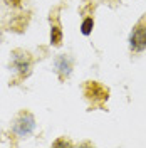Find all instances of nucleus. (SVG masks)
Segmentation results:
<instances>
[{
  "instance_id": "obj_1",
  "label": "nucleus",
  "mask_w": 146,
  "mask_h": 148,
  "mask_svg": "<svg viewBox=\"0 0 146 148\" xmlns=\"http://www.w3.org/2000/svg\"><path fill=\"white\" fill-rule=\"evenodd\" d=\"M35 128V120L30 113H20L14 125H12V131L17 135L18 138H24V136H29Z\"/></svg>"
},
{
  "instance_id": "obj_2",
  "label": "nucleus",
  "mask_w": 146,
  "mask_h": 148,
  "mask_svg": "<svg viewBox=\"0 0 146 148\" xmlns=\"http://www.w3.org/2000/svg\"><path fill=\"white\" fill-rule=\"evenodd\" d=\"M129 47L134 52H141L146 49V25L138 24L129 34Z\"/></svg>"
},
{
  "instance_id": "obj_3",
  "label": "nucleus",
  "mask_w": 146,
  "mask_h": 148,
  "mask_svg": "<svg viewBox=\"0 0 146 148\" xmlns=\"http://www.w3.org/2000/svg\"><path fill=\"white\" fill-rule=\"evenodd\" d=\"M30 56L25 51H15L12 54V67L17 71L20 76H27L30 71Z\"/></svg>"
},
{
  "instance_id": "obj_4",
  "label": "nucleus",
  "mask_w": 146,
  "mask_h": 148,
  "mask_svg": "<svg viewBox=\"0 0 146 148\" xmlns=\"http://www.w3.org/2000/svg\"><path fill=\"white\" fill-rule=\"evenodd\" d=\"M84 94L89 98V99H101V101H106L108 99V89L102 88L99 83H94V81H89L84 88Z\"/></svg>"
},
{
  "instance_id": "obj_5",
  "label": "nucleus",
  "mask_w": 146,
  "mask_h": 148,
  "mask_svg": "<svg viewBox=\"0 0 146 148\" xmlns=\"http://www.w3.org/2000/svg\"><path fill=\"white\" fill-rule=\"evenodd\" d=\"M55 71H57V74H59V77L64 81L65 77H69L71 76V73H72V59L69 57V56H59L57 59H55Z\"/></svg>"
},
{
  "instance_id": "obj_6",
  "label": "nucleus",
  "mask_w": 146,
  "mask_h": 148,
  "mask_svg": "<svg viewBox=\"0 0 146 148\" xmlns=\"http://www.w3.org/2000/svg\"><path fill=\"white\" fill-rule=\"evenodd\" d=\"M61 42H62V30L57 25H54L50 29V44L52 46H61Z\"/></svg>"
},
{
  "instance_id": "obj_7",
  "label": "nucleus",
  "mask_w": 146,
  "mask_h": 148,
  "mask_svg": "<svg viewBox=\"0 0 146 148\" xmlns=\"http://www.w3.org/2000/svg\"><path fill=\"white\" fill-rule=\"evenodd\" d=\"M92 27H94V20H92L91 17L84 18V22H82V25H81V32L84 36H89L92 32Z\"/></svg>"
}]
</instances>
